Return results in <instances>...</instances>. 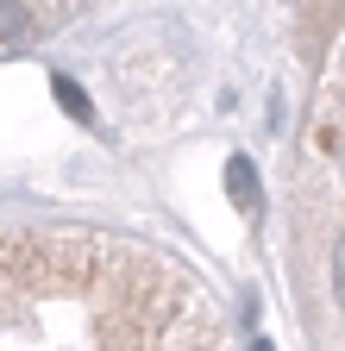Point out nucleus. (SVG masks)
<instances>
[{
  "label": "nucleus",
  "instance_id": "obj_3",
  "mask_svg": "<svg viewBox=\"0 0 345 351\" xmlns=\"http://www.w3.org/2000/svg\"><path fill=\"white\" fill-rule=\"evenodd\" d=\"M333 289H339V301H345V232H339V245H333Z\"/></svg>",
  "mask_w": 345,
  "mask_h": 351
},
{
  "label": "nucleus",
  "instance_id": "obj_1",
  "mask_svg": "<svg viewBox=\"0 0 345 351\" xmlns=\"http://www.w3.org/2000/svg\"><path fill=\"white\" fill-rule=\"evenodd\" d=\"M226 176H233V201H239V207H257V176H251V163H245V157H233V169H226Z\"/></svg>",
  "mask_w": 345,
  "mask_h": 351
},
{
  "label": "nucleus",
  "instance_id": "obj_2",
  "mask_svg": "<svg viewBox=\"0 0 345 351\" xmlns=\"http://www.w3.org/2000/svg\"><path fill=\"white\" fill-rule=\"evenodd\" d=\"M57 101H63V107H69V113H75V119H88V101H82V88H75V82H69V75H63V82H57Z\"/></svg>",
  "mask_w": 345,
  "mask_h": 351
}]
</instances>
